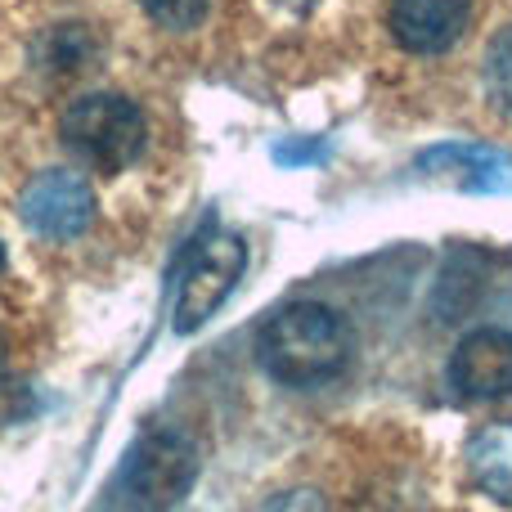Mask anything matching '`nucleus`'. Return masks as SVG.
Masks as SVG:
<instances>
[{"instance_id": "7", "label": "nucleus", "mask_w": 512, "mask_h": 512, "mask_svg": "<svg viewBox=\"0 0 512 512\" xmlns=\"http://www.w3.org/2000/svg\"><path fill=\"white\" fill-rule=\"evenodd\" d=\"M450 382L463 400H504L512 396V333L477 328L450 355Z\"/></svg>"}, {"instance_id": "4", "label": "nucleus", "mask_w": 512, "mask_h": 512, "mask_svg": "<svg viewBox=\"0 0 512 512\" xmlns=\"http://www.w3.org/2000/svg\"><path fill=\"white\" fill-rule=\"evenodd\" d=\"M243 261H248L243 239L239 234H225V230L207 234V239L189 252L185 274H180V283H176V328L180 333L203 328L207 319L230 301L234 283H239V274H243Z\"/></svg>"}, {"instance_id": "15", "label": "nucleus", "mask_w": 512, "mask_h": 512, "mask_svg": "<svg viewBox=\"0 0 512 512\" xmlns=\"http://www.w3.org/2000/svg\"><path fill=\"white\" fill-rule=\"evenodd\" d=\"M5 355H9V346H5V337H0V373H5Z\"/></svg>"}, {"instance_id": "8", "label": "nucleus", "mask_w": 512, "mask_h": 512, "mask_svg": "<svg viewBox=\"0 0 512 512\" xmlns=\"http://www.w3.org/2000/svg\"><path fill=\"white\" fill-rule=\"evenodd\" d=\"M472 23V0H396L391 36L409 54H445L463 41Z\"/></svg>"}, {"instance_id": "2", "label": "nucleus", "mask_w": 512, "mask_h": 512, "mask_svg": "<svg viewBox=\"0 0 512 512\" xmlns=\"http://www.w3.org/2000/svg\"><path fill=\"white\" fill-rule=\"evenodd\" d=\"M59 135L77 162H86L90 171H104V176H117L144 153L149 122L126 95H81L59 117Z\"/></svg>"}, {"instance_id": "3", "label": "nucleus", "mask_w": 512, "mask_h": 512, "mask_svg": "<svg viewBox=\"0 0 512 512\" xmlns=\"http://www.w3.org/2000/svg\"><path fill=\"white\" fill-rule=\"evenodd\" d=\"M198 472H203L198 445L185 432L153 427L135 441L131 459H126V495L144 512H171L180 499H189Z\"/></svg>"}, {"instance_id": "9", "label": "nucleus", "mask_w": 512, "mask_h": 512, "mask_svg": "<svg viewBox=\"0 0 512 512\" xmlns=\"http://www.w3.org/2000/svg\"><path fill=\"white\" fill-rule=\"evenodd\" d=\"M463 463H468L472 486L512 508V423L481 427L463 450Z\"/></svg>"}, {"instance_id": "11", "label": "nucleus", "mask_w": 512, "mask_h": 512, "mask_svg": "<svg viewBox=\"0 0 512 512\" xmlns=\"http://www.w3.org/2000/svg\"><path fill=\"white\" fill-rule=\"evenodd\" d=\"M486 90L504 113H512V27L499 32L486 50Z\"/></svg>"}, {"instance_id": "6", "label": "nucleus", "mask_w": 512, "mask_h": 512, "mask_svg": "<svg viewBox=\"0 0 512 512\" xmlns=\"http://www.w3.org/2000/svg\"><path fill=\"white\" fill-rule=\"evenodd\" d=\"M414 167L427 180H445L463 194H512V153L481 140L432 144L427 153H418Z\"/></svg>"}, {"instance_id": "13", "label": "nucleus", "mask_w": 512, "mask_h": 512, "mask_svg": "<svg viewBox=\"0 0 512 512\" xmlns=\"http://www.w3.org/2000/svg\"><path fill=\"white\" fill-rule=\"evenodd\" d=\"M256 512H328V504H324L319 490L297 486V490H279V495H270Z\"/></svg>"}, {"instance_id": "12", "label": "nucleus", "mask_w": 512, "mask_h": 512, "mask_svg": "<svg viewBox=\"0 0 512 512\" xmlns=\"http://www.w3.org/2000/svg\"><path fill=\"white\" fill-rule=\"evenodd\" d=\"M140 9L162 32H189L207 18V0H140Z\"/></svg>"}, {"instance_id": "1", "label": "nucleus", "mask_w": 512, "mask_h": 512, "mask_svg": "<svg viewBox=\"0 0 512 512\" xmlns=\"http://www.w3.org/2000/svg\"><path fill=\"white\" fill-rule=\"evenodd\" d=\"M256 355H261V369L283 387H315L346 369L351 328L324 301H292L265 319Z\"/></svg>"}, {"instance_id": "14", "label": "nucleus", "mask_w": 512, "mask_h": 512, "mask_svg": "<svg viewBox=\"0 0 512 512\" xmlns=\"http://www.w3.org/2000/svg\"><path fill=\"white\" fill-rule=\"evenodd\" d=\"M319 158H324V140L297 144V149H274V162H283V167H301V162H319Z\"/></svg>"}, {"instance_id": "10", "label": "nucleus", "mask_w": 512, "mask_h": 512, "mask_svg": "<svg viewBox=\"0 0 512 512\" xmlns=\"http://www.w3.org/2000/svg\"><path fill=\"white\" fill-rule=\"evenodd\" d=\"M99 54V41L90 27L68 23V27H50V32L36 41V68L59 72V77H72V72L90 68Z\"/></svg>"}, {"instance_id": "16", "label": "nucleus", "mask_w": 512, "mask_h": 512, "mask_svg": "<svg viewBox=\"0 0 512 512\" xmlns=\"http://www.w3.org/2000/svg\"><path fill=\"white\" fill-rule=\"evenodd\" d=\"M0 274H5V243H0Z\"/></svg>"}, {"instance_id": "5", "label": "nucleus", "mask_w": 512, "mask_h": 512, "mask_svg": "<svg viewBox=\"0 0 512 512\" xmlns=\"http://www.w3.org/2000/svg\"><path fill=\"white\" fill-rule=\"evenodd\" d=\"M18 216L41 239H77L95 221L90 180L77 176V171H41L18 194Z\"/></svg>"}]
</instances>
